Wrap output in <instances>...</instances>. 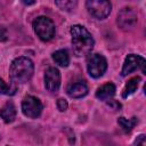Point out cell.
Returning a JSON list of instances; mask_svg holds the SVG:
<instances>
[{"label": "cell", "mask_w": 146, "mask_h": 146, "mask_svg": "<svg viewBox=\"0 0 146 146\" xmlns=\"http://www.w3.org/2000/svg\"><path fill=\"white\" fill-rule=\"evenodd\" d=\"M73 51L76 56H86L94 48L95 41L89 31L82 25H73L71 27Z\"/></svg>", "instance_id": "obj_1"}, {"label": "cell", "mask_w": 146, "mask_h": 146, "mask_svg": "<svg viewBox=\"0 0 146 146\" xmlns=\"http://www.w3.org/2000/svg\"><path fill=\"white\" fill-rule=\"evenodd\" d=\"M34 71L33 62L27 57H17L13 60L10 68H9V75L10 80L18 83H26L31 80Z\"/></svg>", "instance_id": "obj_2"}, {"label": "cell", "mask_w": 146, "mask_h": 146, "mask_svg": "<svg viewBox=\"0 0 146 146\" xmlns=\"http://www.w3.org/2000/svg\"><path fill=\"white\" fill-rule=\"evenodd\" d=\"M33 29L42 41H49L55 36V24L46 16H40L33 21Z\"/></svg>", "instance_id": "obj_3"}, {"label": "cell", "mask_w": 146, "mask_h": 146, "mask_svg": "<svg viewBox=\"0 0 146 146\" xmlns=\"http://www.w3.org/2000/svg\"><path fill=\"white\" fill-rule=\"evenodd\" d=\"M86 7L88 13L97 19L106 18L112 10L110 0H87Z\"/></svg>", "instance_id": "obj_4"}, {"label": "cell", "mask_w": 146, "mask_h": 146, "mask_svg": "<svg viewBox=\"0 0 146 146\" xmlns=\"http://www.w3.org/2000/svg\"><path fill=\"white\" fill-rule=\"evenodd\" d=\"M87 68L90 76L95 79L100 78L107 70V60L100 54L90 55L87 62Z\"/></svg>", "instance_id": "obj_5"}, {"label": "cell", "mask_w": 146, "mask_h": 146, "mask_svg": "<svg viewBox=\"0 0 146 146\" xmlns=\"http://www.w3.org/2000/svg\"><path fill=\"white\" fill-rule=\"evenodd\" d=\"M22 112L27 117L36 119L41 115L42 104L36 97L27 95L24 97V99L22 102Z\"/></svg>", "instance_id": "obj_6"}, {"label": "cell", "mask_w": 146, "mask_h": 146, "mask_svg": "<svg viewBox=\"0 0 146 146\" xmlns=\"http://www.w3.org/2000/svg\"><path fill=\"white\" fill-rule=\"evenodd\" d=\"M144 66H145V59L141 56L130 54V55L127 56V58L124 60V64H123V67H122V71H121V75L127 76L128 74L132 73L133 71H136L138 68H141V71L145 73Z\"/></svg>", "instance_id": "obj_7"}, {"label": "cell", "mask_w": 146, "mask_h": 146, "mask_svg": "<svg viewBox=\"0 0 146 146\" xmlns=\"http://www.w3.org/2000/svg\"><path fill=\"white\" fill-rule=\"evenodd\" d=\"M44 87L48 91L56 92L60 87V73L56 67H48L44 73Z\"/></svg>", "instance_id": "obj_8"}, {"label": "cell", "mask_w": 146, "mask_h": 146, "mask_svg": "<svg viewBox=\"0 0 146 146\" xmlns=\"http://www.w3.org/2000/svg\"><path fill=\"white\" fill-rule=\"evenodd\" d=\"M137 23V14L132 8H123L117 15V24L121 29H130Z\"/></svg>", "instance_id": "obj_9"}, {"label": "cell", "mask_w": 146, "mask_h": 146, "mask_svg": "<svg viewBox=\"0 0 146 146\" xmlns=\"http://www.w3.org/2000/svg\"><path fill=\"white\" fill-rule=\"evenodd\" d=\"M67 94L71 98H82L88 94V87L83 81H78L68 86Z\"/></svg>", "instance_id": "obj_10"}, {"label": "cell", "mask_w": 146, "mask_h": 146, "mask_svg": "<svg viewBox=\"0 0 146 146\" xmlns=\"http://www.w3.org/2000/svg\"><path fill=\"white\" fill-rule=\"evenodd\" d=\"M116 88L112 82H107L105 84H103L102 87H99L96 91V97L100 100H107L110 98H112L115 95Z\"/></svg>", "instance_id": "obj_11"}, {"label": "cell", "mask_w": 146, "mask_h": 146, "mask_svg": "<svg viewBox=\"0 0 146 146\" xmlns=\"http://www.w3.org/2000/svg\"><path fill=\"white\" fill-rule=\"evenodd\" d=\"M0 116L6 123H10L16 117V107L13 102H7L0 110Z\"/></svg>", "instance_id": "obj_12"}, {"label": "cell", "mask_w": 146, "mask_h": 146, "mask_svg": "<svg viewBox=\"0 0 146 146\" xmlns=\"http://www.w3.org/2000/svg\"><path fill=\"white\" fill-rule=\"evenodd\" d=\"M52 59L55 60L56 64H58L62 67H66L70 64V55L66 49H59L56 50L52 54Z\"/></svg>", "instance_id": "obj_13"}, {"label": "cell", "mask_w": 146, "mask_h": 146, "mask_svg": "<svg viewBox=\"0 0 146 146\" xmlns=\"http://www.w3.org/2000/svg\"><path fill=\"white\" fill-rule=\"evenodd\" d=\"M139 82H140V78H139V76L131 78V79L125 83V86H124V88H123L122 97H123V98H128L130 95H132V94L137 90V88H138V86H139Z\"/></svg>", "instance_id": "obj_14"}, {"label": "cell", "mask_w": 146, "mask_h": 146, "mask_svg": "<svg viewBox=\"0 0 146 146\" xmlns=\"http://www.w3.org/2000/svg\"><path fill=\"white\" fill-rule=\"evenodd\" d=\"M137 122H138V120H137V117H131V119H125V117H123V116H121V117H119V120H117V123H119V125L121 127V129L124 131V132H130L133 128H135V125L137 124Z\"/></svg>", "instance_id": "obj_15"}, {"label": "cell", "mask_w": 146, "mask_h": 146, "mask_svg": "<svg viewBox=\"0 0 146 146\" xmlns=\"http://www.w3.org/2000/svg\"><path fill=\"white\" fill-rule=\"evenodd\" d=\"M56 6L63 11H71L76 7L78 0H55Z\"/></svg>", "instance_id": "obj_16"}, {"label": "cell", "mask_w": 146, "mask_h": 146, "mask_svg": "<svg viewBox=\"0 0 146 146\" xmlns=\"http://www.w3.org/2000/svg\"><path fill=\"white\" fill-rule=\"evenodd\" d=\"M16 89L17 87L15 82H13L11 86H7L6 82L2 79H0V95H14L16 92Z\"/></svg>", "instance_id": "obj_17"}, {"label": "cell", "mask_w": 146, "mask_h": 146, "mask_svg": "<svg viewBox=\"0 0 146 146\" xmlns=\"http://www.w3.org/2000/svg\"><path fill=\"white\" fill-rule=\"evenodd\" d=\"M67 106H68V104H67V102H66L64 98H59V99L57 100V108H58L60 112L66 111Z\"/></svg>", "instance_id": "obj_18"}, {"label": "cell", "mask_w": 146, "mask_h": 146, "mask_svg": "<svg viewBox=\"0 0 146 146\" xmlns=\"http://www.w3.org/2000/svg\"><path fill=\"white\" fill-rule=\"evenodd\" d=\"M8 39V34H7V30L2 26H0V42L6 41Z\"/></svg>", "instance_id": "obj_19"}, {"label": "cell", "mask_w": 146, "mask_h": 146, "mask_svg": "<svg viewBox=\"0 0 146 146\" xmlns=\"http://www.w3.org/2000/svg\"><path fill=\"white\" fill-rule=\"evenodd\" d=\"M135 144H141V145H145V135H140V136H138V138L135 140Z\"/></svg>", "instance_id": "obj_20"}, {"label": "cell", "mask_w": 146, "mask_h": 146, "mask_svg": "<svg viewBox=\"0 0 146 146\" xmlns=\"http://www.w3.org/2000/svg\"><path fill=\"white\" fill-rule=\"evenodd\" d=\"M22 2L26 6H31V5H34L35 3V0H22Z\"/></svg>", "instance_id": "obj_21"}]
</instances>
